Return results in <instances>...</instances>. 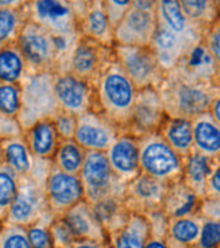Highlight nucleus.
Segmentation results:
<instances>
[{"label":"nucleus","instance_id":"f257e3e1","mask_svg":"<svg viewBox=\"0 0 220 248\" xmlns=\"http://www.w3.org/2000/svg\"><path fill=\"white\" fill-rule=\"evenodd\" d=\"M157 89L166 116L189 120L208 112L212 100L220 93L216 82L195 80L174 69L166 72Z\"/></svg>","mask_w":220,"mask_h":248},{"label":"nucleus","instance_id":"f03ea898","mask_svg":"<svg viewBox=\"0 0 220 248\" xmlns=\"http://www.w3.org/2000/svg\"><path fill=\"white\" fill-rule=\"evenodd\" d=\"M94 93L97 111L104 113L123 132L130 123L138 88L128 78L115 56L101 72Z\"/></svg>","mask_w":220,"mask_h":248},{"label":"nucleus","instance_id":"7ed1b4c3","mask_svg":"<svg viewBox=\"0 0 220 248\" xmlns=\"http://www.w3.org/2000/svg\"><path fill=\"white\" fill-rule=\"evenodd\" d=\"M54 73H29L20 82L22 87V109L18 122L22 130H27L42 119H51L60 107L54 94Z\"/></svg>","mask_w":220,"mask_h":248},{"label":"nucleus","instance_id":"20e7f679","mask_svg":"<svg viewBox=\"0 0 220 248\" xmlns=\"http://www.w3.org/2000/svg\"><path fill=\"white\" fill-rule=\"evenodd\" d=\"M138 144L141 173L165 184L181 181L184 159L158 132L138 138Z\"/></svg>","mask_w":220,"mask_h":248},{"label":"nucleus","instance_id":"39448f33","mask_svg":"<svg viewBox=\"0 0 220 248\" xmlns=\"http://www.w3.org/2000/svg\"><path fill=\"white\" fill-rule=\"evenodd\" d=\"M79 177L84 199L89 204H96L107 197H123L126 185L115 177L103 151H87Z\"/></svg>","mask_w":220,"mask_h":248},{"label":"nucleus","instance_id":"423d86ee","mask_svg":"<svg viewBox=\"0 0 220 248\" xmlns=\"http://www.w3.org/2000/svg\"><path fill=\"white\" fill-rule=\"evenodd\" d=\"M113 56L128 78L139 89L158 88L164 81V69L159 66L150 46L113 45Z\"/></svg>","mask_w":220,"mask_h":248},{"label":"nucleus","instance_id":"0eeeda50","mask_svg":"<svg viewBox=\"0 0 220 248\" xmlns=\"http://www.w3.org/2000/svg\"><path fill=\"white\" fill-rule=\"evenodd\" d=\"M26 18L50 34L77 35L79 18L69 0H27L23 6Z\"/></svg>","mask_w":220,"mask_h":248},{"label":"nucleus","instance_id":"6e6552de","mask_svg":"<svg viewBox=\"0 0 220 248\" xmlns=\"http://www.w3.org/2000/svg\"><path fill=\"white\" fill-rule=\"evenodd\" d=\"M16 45L25 57L29 73L56 70V53L53 37L44 27L26 20L19 32Z\"/></svg>","mask_w":220,"mask_h":248},{"label":"nucleus","instance_id":"1a4fd4ad","mask_svg":"<svg viewBox=\"0 0 220 248\" xmlns=\"http://www.w3.org/2000/svg\"><path fill=\"white\" fill-rule=\"evenodd\" d=\"M112 47H108L94 39L80 35L70 54L66 72L87 81L94 87L101 72L112 61Z\"/></svg>","mask_w":220,"mask_h":248},{"label":"nucleus","instance_id":"9d476101","mask_svg":"<svg viewBox=\"0 0 220 248\" xmlns=\"http://www.w3.org/2000/svg\"><path fill=\"white\" fill-rule=\"evenodd\" d=\"M120 132L119 127L97 109L77 115L75 140L85 151L106 153Z\"/></svg>","mask_w":220,"mask_h":248},{"label":"nucleus","instance_id":"9b49d317","mask_svg":"<svg viewBox=\"0 0 220 248\" xmlns=\"http://www.w3.org/2000/svg\"><path fill=\"white\" fill-rule=\"evenodd\" d=\"M45 196L49 212L56 217L63 216L72 206L85 200L80 177L61 171L53 163L45 181Z\"/></svg>","mask_w":220,"mask_h":248},{"label":"nucleus","instance_id":"f8f14e48","mask_svg":"<svg viewBox=\"0 0 220 248\" xmlns=\"http://www.w3.org/2000/svg\"><path fill=\"white\" fill-rule=\"evenodd\" d=\"M203 35L178 34L157 22V27L150 42V49L164 72L174 69L196 45L202 42Z\"/></svg>","mask_w":220,"mask_h":248},{"label":"nucleus","instance_id":"ddd939ff","mask_svg":"<svg viewBox=\"0 0 220 248\" xmlns=\"http://www.w3.org/2000/svg\"><path fill=\"white\" fill-rule=\"evenodd\" d=\"M54 94L61 111L80 115L96 108L94 87L69 72L54 73Z\"/></svg>","mask_w":220,"mask_h":248},{"label":"nucleus","instance_id":"4468645a","mask_svg":"<svg viewBox=\"0 0 220 248\" xmlns=\"http://www.w3.org/2000/svg\"><path fill=\"white\" fill-rule=\"evenodd\" d=\"M165 118L166 113L157 88L139 89L130 123L123 132H128L137 138L154 134L159 131Z\"/></svg>","mask_w":220,"mask_h":248},{"label":"nucleus","instance_id":"2eb2a0df","mask_svg":"<svg viewBox=\"0 0 220 248\" xmlns=\"http://www.w3.org/2000/svg\"><path fill=\"white\" fill-rule=\"evenodd\" d=\"M169 184L156 180L150 175L141 173L126 184L123 201L128 212L139 215H151L161 212L165 193Z\"/></svg>","mask_w":220,"mask_h":248},{"label":"nucleus","instance_id":"dca6fc26","mask_svg":"<svg viewBox=\"0 0 220 248\" xmlns=\"http://www.w3.org/2000/svg\"><path fill=\"white\" fill-rule=\"evenodd\" d=\"M156 27V11L131 7L113 27V45L150 46Z\"/></svg>","mask_w":220,"mask_h":248},{"label":"nucleus","instance_id":"f3484780","mask_svg":"<svg viewBox=\"0 0 220 248\" xmlns=\"http://www.w3.org/2000/svg\"><path fill=\"white\" fill-rule=\"evenodd\" d=\"M107 161L115 177L123 185L141 174L138 138L128 132H120L106 151Z\"/></svg>","mask_w":220,"mask_h":248},{"label":"nucleus","instance_id":"a211bd4d","mask_svg":"<svg viewBox=\"0 0 220 248\" xmlns=\"http://www.w3.org/2000/svg\"><path fill=\"white\" fill-rule=\"evenodd\" d=\"M63 221L68 224L77 240H92L104 243L106 230L99 221L94 211V206L88 201L82 200L79 204L72 206L63 216Z\"/></svg>","mask_w":220,"mask_h":248},{"label":"nucleus","instance_id":"6ab92c4d","mask_svg":"<svg viewBox=\"0 0 220 248\" xmlns=\"http://www.w3.org/2000/svg\"><path fill=\"white\" fill-rule=\"evenodd\" d=\"M79 32L81 37L113 47V27L101 0H91L87 10L79 19Z\"/></svg>","mask_w":220,"mask_h":248},{"label":"nucleus","instance_id":"aec40b11","mask_svg":"<svg viewBox=\"0 0 220 248\" xmlns=\"http://www.w3.org/2000/svg\"><path fill=\"white\" fill-rule=\"evenodd\" d=\"M23 137L35 159L53 161L61 138L51 119H42L23 131Z\"/></svg>","mask_w":220,"mask_h":248},{"label":"nucleus","instance_id":"412c9836","mask_svg":"<svg viewBox=\"0 0 220 248\" xmlns=\"http://www.w3.org/2000/svg\"><path fill=\"white\" fill-rule=\"evenodd\" d=\"M193 151L209 159H220V125L209 112L200 113L192 120Z\"/></svg>","mask_w":220,"mask_h":248},{"label":"nucleus","instance_id":"4be33fe9","mask_svg":"<svg viewBox=\"0 0 220 248\" xmlns=\"http://www.w3.org/2000/svg\"><path fill=\"white\" fill-rule=\"evenodd\" d=\"M200 200L202 199L183 181H177L168 185L161 211L168 218L197 215Z\"/></svg>","mask_w":220,"mask_h":248},{"label":"nucleus","instance_id":"5701e85b","mask_svg":"<svg viewBox=\"0 0 220 248\" xmlns=\"http://www.w3.org/2000/svg\"><path fill=\"white\" fill-rule=\"evenodd\" d=\"M174 70L188 76L190 78L204 81V82H216L220 76L214 58L208 53L203 42L196 45L183 61L174 68Z\"/></svg>","mask_w":220,"mask_h":248},{"label":"nucleus","instance_id":"b1692460","mask_svg":"<svg viewBox=\"0 0 220 248\" xmlns=\"http://www.w3.org/2000/svg\"><path fill=\"white\" fill-rule=\"evenodd\" d=\"M111 235L112 248H145L150 237V223L145 215L130 212L126 223Z\"/></svg>","mask_w":220,"mask_h":248},{"label":"nucleus","instance_id":"393cba45","mask_svg":"<svg viewBox=\"0 0 220 248\" xmlns=\"http://www.w3.org/2000/svg\"><path fill=\"white\" fill-rule=\"evenodd\" d=\"M0 158L18 177L31 174L35 163L23 134L0 140Z\"/></svg>","mask_w":220,"mask_h":248},{"label":"nucleus","instance_id":"a878e982","mask_svg":"<svg viewBox=\"0 0 220 248\" xmlns=\"http://www.w3.org/2000/svg\"><path fill=\"white\" fill-rule=\"evenodd\" d=\"M156 16L157 22L178 34L203 35L204 32V27L195 25L187 18L178 0H156Z\"/></svg>","mask_w":220,"mask_h":248},{"label":"nucleus","instance_id":"bb28decb","mask_svg":"<svg viewBox=\"0 0 220 248\" xmlns=\"http://www.w3.org/2000/svg\"><path fill=\"white\" fill-rule=\"evenodd\" d=\"M158 134L183 159L193 151L192 122L189 119L166 116Z\"/></svg>","mask_w":220,"mask_h":248},{"label":"nucleus","instance_id":"cd10ccee","mask_svg":"<svg viewBox=\"0 0 220 248\" xmlns=\"http://www.w3.org/2000/svg\"><path fill=\"white\" fill-rule=\"evenodd\" d=\"M212 159H209L204 155L192 151L188 156L184 158L183 169V181L190 190L203 199L205 197V187L207 180L211 168H212Z\"/></svg>","mask_w":220,"mask_h":248},{"label":"nucleus","instance_id":"c85d7f7f","mask_svg":"<svg viewBox=\"0 0 220 248\" xmlns=\"http://www.w3.org/2000/svg\"><path fill=\"white\" fill-rule=\"evenodd\" d=\"M29 75V68L16 42L0 47V82L20 84Z\"/></svg>","mask_w":220,"mask_h":248},{"label":"nucleus","instance_id":"c756f323","mask_svg":"<svg viewBox=\"0 0 220 248\" xmlns=\"http://www.w3.org/2000/svg\"><path fill=\"white\" fill-rule=\"evenodd\" d=\"M202 225L203 218L199 215L178 217V218H168L166 237H169L173 242L193 248L199 240Z\"/></svg>","mask_w":220,"mask_h":248},{"label":"nucleus","instance_id":"7c9ffc66","mask_svg":"<svg viewBox=\"0 0 220 248\" xmlns=\"http://www.w3.org/2000/svg\"><path fill=\"white\" fill-rule=\"evenodd\" d=\"M87 151L75 139H61L51 163L61 171L79 175Z\"/></svg>","mask_w":220,"mask_h":248},{"label":"nucleus","instance_id":"2f4dec72","mask_svg":"<svg viewBox=\"0 0 220 248\" xmlns=\"http://www.w3.org/2000/svg\"><path fill=\"white\" fill-rule=\"evenodd\" d=\"M187 18L200 27H207L220 15L216 0H178Z\"/></svg>","mask_w":220,"mask_h":248},{"label":"nucleus","instance_id":"473e14b6","mask_svg":"<svg viewBox=\"0 0 220 248\" xmlns=\"http://www.w3.org/2000/svg\"><path fill=\"white\" fill-rule=\"evenodd\" d=\"M27 20L22 8H0V47L18 39L22 26Z\"/></svg>","mask_w":220,"mask_h":248},{"label":"nucleus","instance_id":"72a5a7b5","mask_svg":"<svg viewBox=\"0 0 220 248\" xmlns=\"http://www.w3.org/2000/svg\"><path fill=\"white\" fill-rule=\"evenodd\" d=\"M19 177L0 158V215L7 213L18 193Z\"/></svg>","mask_w":220,"mask_h":248},{"label":"nucleus","instance_id":"f704fd0d","mask_svg":"<svg viewBox=\"0 0 220 248\" xmlns=\"http://www.w3.org/2000/svg\"><path fill=\"white\" fill-rule=\"evenodd\" d=\"M20 109H22L20 84L0 82V112L8 118L18 119Z\"/></svg>","mask_w":220,"mask_h":248},{"label":"nucleus","instance_id":"c9c22d12","mask_svg":"<svg viewBox=\"0 0 220 248\" xmlns=\"http://www.w3.org/2000/svg\"><path fill=\"white\" fill-rule=\"evenodd\" d=\"M0 248H31L27 230L22 225L10 224L0 232Z\"/></svg>","mask_w":220,"mask_h":248},{"label":"nucleus","instance_id":"e433bc0d","mask_svg":"<svg viewBox=\"0 0 220 248\" xmlns=\"http://www.w3.org/2000/svg\"><path fill=\"white\" fill-rule=\"evenodd\" d=\"M202 42L208 50V53L211 54V57L214 58L220 73V15L211 25H208L204 29Z\"/></svg>","mask_w":220,"mask_h":248},{"label":"nucleus","instance_id":"4c0bfd02","mask_svg":"<svg viewBox=\"0 0 220 248\" xmlns=\"http://www.w3.org/2000/svg\"><path fill=\"white\" fill-rule=\"evenodd\" d=\"M193 248H220V221L203 218L200 236Z\"/></svg>","mask_w":220,"mask_h":248},{"label":"nucleus","instance_id":"58836bf2","mask_svg":"<svg viewBox=\"0 0 220 248\" xmlns=\"http://www.w3.org/2000/svg\"><path fill=\"white\" fill-rule=\"evenodd\" d=\"M50 235L53 239V246L54 248H68L77 239L72 233V231L68 227V224L63 221L61 216L56 217L54 223L50 225Z\"/></svg>","mask_w":220,"mask_h":248},{"label":"nucleus","instance_id":"ea45409f","mask_svg":"<svg viewBox=\"0 0 220 248\" xmlns=\"http://www.w3.org/2000/svg\"><path fill=\"white\" fill-rule=\"evenodd\" d=\"M57 132L61 139H75L76 127H77V116L69 112L60 111L51 118Z\"/></svg>","mask_w":220,"mask_h":248},{"label":"nucleus","instance_id":"a19ab883","mask_svg":"<svg viewBox=\"0 0 220 248\" xmlns=\"http://www.w3.org/2000/svg\"><path fill=\"white\" fill-rule=\"evenodd\" d=\"M27 237L31 248H54L50 230L34 223L27 228Z\"/></svg>","mask_w":220,"mask_h":248},{"label":"nucleus","instance_id":"79ce46f5","mask_svg":"<svg viewBox=\"0 0 220 248\" xmlns=\"http://www.w3.org/2000/svg\"><path fill=\"white\" fill-rule=\"evenodd\" d=\"M103 4L111 25L115 27L123 15L131 8L132 0H103Z\"/></svg>","mask_w":220,"mask_h":248},{"label":"nucleus","instance_id":"37998d69","mask_svg":"<svg viewBox=\"0 0 220 248\" xmlns=\"http://www.w3.org/2000/svg\"><path fill=\"white\" fill-rule=\"evenodd\" d=\"M197 215L204 220L220 221V197H203L199 204Z\"/></svg>","mask_w":220,"mask_h":248},{"label":"nucleus","instance_id":"c03bdc74","mask_svg":"<svg viewBox=\"0 0 220 248\" xmlns=\"http://www.w3.org/2000/svg\"><path fill=\"white\" fill-rule=\"evenodd\" d=\"M22 134H23V130L19 124L18 119L8 118L4 113L0 112V140L18 137Z\"/></svg>","mask_w":220,"mask_h":248},{"label":"nucleus","instance_id":"a18cd8bd","mask_svg":"<svg viewBox=\"0 0 220 248\" xmlns=\"http://www.w3.org/2000/svg\"><path fill=\"white\" fill-rule=\"evenodd\" d=\"M205 196L220 197V159H215L212 162V168L207 180Z\"/></svg>","mask_w":220,"mask_h":248},{"label":"nucleus","instance_id":"49530a36","mask_svg":"<svg viewBox=\"0 0 220 248\" xmlns=\"http://www.w3.org/2000/svg\"><path fill=\"white\" fill-rule=\"evenodd\" d=\"M145 248H169L168 247V243H166V236L151 233L150 232V237H149V240L146 243Z\"/></svg>","mask_w":220,"mask_h":248},{"label":"nucleus","instance_id":"de8ad7c7","mask_svg":"<svg viewBox=\"0 0 220 248\" xmlns=\"http://www.w3.org/2000/svg\"><path fill=\"white\" fill-rule=\"evenodd\" d=\"M68 248H106V244L92 240H76Z\"/></svg>","mask_w":220,"mask_h":248},{"label":"nucleus","instance_id":"09e8293b","mask_svg":"<svg viewBox=\"0 0 220 248\" xmlns=\"http://www.w3.org/2000/svg\"><path fill=\"white\" fill-rule=\"evenodd\" d=\"M208 112H209L211 116L215 119V122L220 125V93L212 100V103H211V106H209Z\"/></svg>","mask_w":220,"mask_h":248},{"label":"nucleus","instance_id":"8fccbe9b","mask_svg":"<svg viewBox=\"0 0 220 248\" xmlns=\"http://www.w3.org/2000/svg\"><path fill=\"white\" fill-rule=\"evenodd\" d=\"M69 3L73 6V8H75L77 18L80 19L82 14H84V11L87 10V7L89 6L91 0H69Z\"/></svg>","mask_w":220,"mask_h":248},{"label":"nucleus","instance_id":"3c124183","mask_svg":"<svg viewBox=\"0 0 220 248\" xmlns=\"http://www.w3.org/2000/svg\"><path fill=\"white\" fill-rule=\"evenodd\" d=\"M27 0H0V8H22Z\"/></svg>","mask_w":220,"mask_h":248},{"label":"nucleus","instance_id":"603ef678","mask_svg":"<svg viewBox=\"0 0 220 248\" xmlns=\"http://www.w3.org/2000/svg\"><path fill=\"white\" fill-rule=\"evenodd\" d=\"M216 85H218V87H219V89H220V77L218 78V80H216Z\"/></svg>","mask_w":220,"mask_h":248},{"label":"nucleus","instance_id":"864d4df0","mask_svg":"<svg viewBox=\"0 0 220 248\" xmlns=\"http://www.w3.org/2000/svg\"><path fill=\"white\" fill-rule=\"evenodd\" d=\"M216 1H218V3H219V0H216Z\"/></svg>","mask_w":220,"mask_h":248},{"label":"nucleus","instance_id":"5fc2aeb1","mask_svg":"<svg viewBox=\"0 0 220 248\" xmlns=\"http://www.w3.org/2000/svg\"><path fill=\"white\" fill-rule=\"evenodd\" d=\"M101 1H103V0H101Z\"/></svg>","mask_w":220,"mask_h":248}]
</instances>
